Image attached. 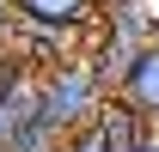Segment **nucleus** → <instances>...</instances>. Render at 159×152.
Masks as SVG:
<instances>
[{"instance_id":"9","label":"nucleus","mask_w":159,"mask_h":152,"mask_svg":"<svg viewBox=\"0 0 159 152\" xmlns=\"http://www.w3.org/2000/svg\"><path fill=\"white\" fill-rule=\"evenodd\" d=\"M141 152H159V134H153V140H147V146H141Z\"/></svg>"},{"instance_id":"8","label":"nucleus","mask_w":159,"mask_h":152,"mask_svg":"<svg viewBox=\"0 0 159 152\" xmlns=\"http://www.w3.org/2000/svg\"><path fill=\"white\" fill-rule=\"evenodd\" d=\"M12 24H19V12H12V0H0V43H12Z\"/></svg>"},{"instance_id":"2","label":"nucleus","mask_w":159,"mask_h":152,"mask_svg":"<svg viewBox=\"0 0 159 152\" xmlns=\"http://www.w3.org/2000/svg\"><path fill=\"white\" fill-rule=\"evenodd\" d=\"M19 24H43V31H86L98 37L104 19V0H12Z\"/></svg>"},{"instance_id":"7","label":"nucleus","mask_w":159,"mask_h":152,"mask_svg":"<svg viewBox=\"0 0 159 152\" xmlns=\"http://www.w3.org/2000/svg\"><path fill=\"white\" fill-rule=\"evenodd\" d=\"M61 152H104V140H98V128H86V134H74Z\"/></svg>"},{"instance_id":"1","label":"nucleus","mask_w":159,"mask_h":152,"mask_svg":"<svg viewBox=\"0 0 159 152\" xmlns=\"http://www.w3.org/2000/svg\"><path fill=\"white\" fill-rule=\"evenodd\" d=\"M104 103H110V91H104L92 55H74V61H61V67H49V73H37V110H43V122H55L67 140L86 134V128H98Z\"/></svg>"},{"instance_id":"3","label":"nucleus","mask_w":159,"mask_h":152,"mask_svg":"<svg viewBox=\"0 0 159 152\" xmlns=\"http://www.w3.org/2000/svg\"><path fill=\"white\" fill-rule=\"evenodd\" d=\"M153 134H159V128H147L122 97H110V103H104V116H98V140H104V152H141Z\"/></svg>"},{"instance_id":"6","label":"nucleus","mask_w":159,"mask_h":152,"mask_svg":"<svg viewBox=\"0 0 159 152\" xmlns=\"http://www.w3.org/2000/svg\"><path fill=\"white\" fill-rule=\"evenodd\" d=\"M25 79V67H19V55H12V49H6V43H0V97L12 91V85H19Z\"/></svg>"},{"instance_id":"4","label":"nucleus","mask_w":159,"mask_h":152,"mask_svg":"<svg viewBox=\"0 0 159 152\" xmlns=\"http://www.w3.org/2000/svg\"><path fill=\"white\" fill-rule=\"evenodd\" d=\"M116 97L141 116V122H147V128H159V43L135 61V73H129V85H122Z\"/></svg>"},{"instance_id":"5","label":"nucleus","mask_w":159,"mask_h":152,"mask_svg":"<svg viewBox=\"0 0 159 152\" xmlns=\"http://www.w3.org/2000/svg\"><path fill=\"white\" fill-rule=\"evenodd\" d=\"M61 146H67V134H61L55 122H43V110H37V122L12 140V152H61Z\"/></svg>"}]
</instances>
